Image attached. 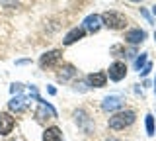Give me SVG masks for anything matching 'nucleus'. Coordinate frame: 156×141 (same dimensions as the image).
I'll return each mask as SVG.
<instances>
[{
    "label": "nucleus",
    "mask_w": 156,
    "mask_h": 141,
    "mask_svg": "<svg viewBox=\"0 0 156 141\" xmlns=\"http://www.w3.org/2000/svg\"><path fill=\"white\" fill-rule=\"evenodd\" d=\"M135 118H136V114L133 110H119L115 114H111V118L107 120V125L113 131H121V129L129 128V125H133Z\"/></svg>",
    "instance_id": "f257e3e1"
},
{
    "label": "nucleus",
    "mask_w": 156,
    "mask_h": 141,
    "mask_svg": "<svg viewBox=\"0 0 156 141\" xmlns=\"http://www.w3.org/2000/svg\"><path fill=\"white\" fill-rule=\"evenodd\" d=\"M101 26H105L107 30H125L127 18H125L121 12L107 10V12L101 14Z\"/></svg>",
    "instance_id": "f03ea898"
},
{
    "label": "nucleus",
    "mask_w": 156,
    "mask_h": 141,
    "mask_svg": "<svg viewBox=\"0 0 156 141\" xmlns=\"http://www.w3.org/2000/svg\"><path fill=\"white\" fill-rule=\"evenodd\" d=\"M123 106H125V96L123 94H109V96H105V98L101 100V110L111 112V114L123 110Z\"/></svg>",
    "instance_id": "7ed1b4c3"
},
{
    "label": "nucleus",
    "mask_w": 156,
    "mask_h": 141,
    "mask_svg": "<svg viewBox=\"0 0 156 141\" xmlns=\"http://www.w3.org/2000/svg\"><path fill=\"white\" fill-rule=\"evenodd\" d=\"M37 102H39V108H37V112H35V120H37V121H43V120H55V118H57V110L53 108L49 102H45L41 96L37 98Z\"/></svg>",
    "instance_id": "20e7f679"
},
{
    "label": "nucleus",
    "mask_w": 156,
    "mask_h": 141,
    "mask_svg": "<svg viewBox=\"0 0 156 141\" xmlns=\"http://www.w3.org/2000/svg\"><path fill=\"white\" fill-rule=\"evenodd\" d=\"M29 102H31V98H29L27 94H16V96H12V98H10L8 108H10V112L22 114V112H26V110H27Z\"/></svg>",
    "instance_id": "39448f33"
},
{
    "label": "nucleus",
    "mask_w": 156,
    "mask_h": 141,
    "mask_svg": "<svg viewBox=\"0 0 156 141\" xmlns=\"http://www.w3.org/2000/svg\"><path fill=\"white\" fill-rule=\"evenodd\" d=\"M125 76H127V65H125V63L123 61L111 63L109 69H107V79L113 80V82H119V80H123Z\"/></svg>",
    "instance_id": "423d86ee"
},
{
    "label": "nucleus",
    "mask_w": 156,
    "mask_h": 141,
    "mask_svg": "<svg viewBox=\"0 0 156 141\" xmlns=\"http://www.w3.org/2000/svg\"><path fill=\"white\" fill-rule=\"evenodd\" d=\"M62 59V51L61 49H51L47 53H43L41 59H39V65L43 67V69H49V67H57L58 63Z\"/></svg>",
    "instance_id": "0eeeda50"
},
{
    "label": "nucleus",
    "mask_w": 156,
    "mask_h": 141,
    "mask_svg": "<svg viewBox=\"0 0 156 141\" xmlns=\"http://www.w3.org/2000/svg\"><path fill=\"white\" fill-rule=\"evenodd\" d=\"M123 39H125V43H129V45L136 47V45H140V43L146 39V32H144V30H140V28H133V30L125 32Z\"/></svg>",
    "instance_id": "6e6552de"
},
{
    "label": "nucleus",
    "mask_w": 156,
    "mask_h": 141,
    "mask_svg": "<svg viewBox=\"0 0 156 141\" xmlns=\"http://www.w3.org/2000/svg\"><path fill=\"white\" fill-rule=\"evenodd\" d=\"M82 30L90 32V33L100 32L101 30V16L100 14H90V16H86L84 22H82Z\"/></svg>",
    "instance_id": "1a4fd4ad"
},
{
    "label": "nucleus",
    "mask_w": 156,
    "mask_h": 141,
    "mask_svg": "<svg viewBox=\"0 0 156 141\" xmlns=\"http://www.w3.org/2000/svg\"><path fill=\"white\" fill-rule=\"evenodd\" d=\"M14 128H16V118L8 112H2L0 114V135H10Z\"/></svg>",
    "instance_id": "9d476101"
},
{
    "label": "nucleus",
    "mask_w": 156,
    "mask_h": 141,
    "mask_svg": "<svg viewBox=\"0 0 156 141\" xmlns=\"http://www.w3.org/2000/svg\"><path fill=\"white\" fill-rule=\"evenodd\" d=\"M88 84H90V88H104L105 82H107V72L104 71H96V72H90V75L86 76Z\"/></svg>",
    "instance_id": "9b49d317"
},
{
    "label": "nucleus",
    "mask_w": 156,
    "mask_h": 141,
    "mask_svg": "<svg viewBox=\"0 0 156 141\" xmlns=\"http://www.w3.org/2000/svg\"><path fill=\"white\" fill-rule=\"evenodd\" d=\"M74 121H76V124L80 125V128L84 129V131H86V133H90L92 128H94V124H92L90 116H88L84 110H76V112H74Z\"/></svg>",
    "instance_id": "f8f14e48"
},
{
    "label": "nucleus",
    "mask_w": 156,
    "mask_h": 141,
    "mask_svg": "<svg viewBox=\"0 0 156 141\" xmlns=\"http://www.w3.org/2000/svg\"><path fill=\"white\" fill-rule=\"evenodd\" d=\"M84 35H86V32L82 30V26H78V28H72V30L68 32L65 37H62V45H72V43H76V41L84 39Z\"/></svg>",
    "instance_id": "ddd939ff"
},
{
    "label": "nucleus",
    "mask_w": 156,
    "mask_h": 141,
    "mask_svg": "<svg viewBox=\"0 0 156 141\" xmlns=\"http://www.w3.org/2000/svg\"><path fill=\"white\" fill-rule=\"evenodd\" d=\"M76 75H78L76 67H74V65H70V63H65V65H62L61 69H58V72H57V79H58V80H62V82H66V80L74 79Z\"/></svg>",
    "instance_id": "4468645a"
},
{
    "label": "nucleus",
    "mask_w": 156,
    "mask_h": 141,
    "mask_svg": "<svg viewBox=\"0 0 156 141\" xmlns=\"http://www.w3.org/2000/svg\"><path fill=\"white\" fill-rule=\"evenodd\" d=\"M43 141H62V131L57 125H51L43 131Z\"/></svg>",
    "instance_id": "2eb2a0df"
},
{
    "label": "nucleus",
    "mask_w": 156,
    "mask_h": 141,
    "mask_svg": "<svg viewBox=\"0 0 156 141\" xmlns=\"http://www.w3.org/2000/svg\"><path fill=\"white\" fill-rule=\"evenodd\" d=\"M146 63H148V53H140V55H136L135 57V71H140Z\"/></svg>",
    "instance_id": "dca6fc26"
},
{
    "label": "nucleus",
    "mask_w": 156,
    "mask_h": 141,
    "mask_svg": "<svg viewBox=\"0 0 156 141\" xmlns=\"http://www.w3.org/2000/svg\"><path fill=\"white\" fill-rule=\"evenodd\" d=\"M144 125H146V135H150V137H152V135H154V116L152 114H146Z\"/></svg>",
    "instance_id": "f3484780"
},
{
    "label": "nucleus",
    "mask_w": 156,
    "mask_h": 141,
    "mask_svg": "<svg viewBox=\"0 0 156 141\" xmlns=\"http://www.w3.org/2000/svg\"><path fill=\"white\" fill-rule=\"evenodd\" d=\"M72 88L78 90V92H88L90 90V84H88V80H74L72 82Z\"/></svg>",
    "instance_id": "a211bd4d"
},
{
    "label": "nucleus",
    "mask_w": 156,
    "mask_h": 141,
    "mask_svg": "<svg viewBox=\"0 0 156 141\" xmlns=\"http://www.w3.org/2000/svg\"><path fill=\"white\" fill-rule=\"evenodd\" d=\"M111 53H113L115 57H127V51H125V47L121 45V43H117V45L111 47Z\"/></svg>",
    "instance_id": "6ab92c4d"
},
{
    "label": "nucleus",
    "mask_w": 156,
    "mask_h": 141,
    "mask_svg": "<svg viewBox=\"0 0 156 141\" xmlns=\"http://www.w3.org/2000/svg\"><path fill=\"white\" fill-rule=\"evenodd\" d=\"M23 88H26V86H23L22 82H12V84H10V92H12V94H22Z\"/></svg>",
    "instance_id": "aec40b11"
},
{
    "label": "nucleus",
    "mask_w": 156,
    "mask_h": 141,
    "mask_svg": "<svg viewBox=\"0 0 156 141\" xmlns=\"http://www.w3.org/2000/svg\"><path fill=\"white\" fill-rule=\"evenodd\" d=\"M150 71H152V63H146L143 69L139 71V75H140V76H148V75H150Z\"/></svg>",
    "instance_id": "412c9836"
},
{
    "label": "nucleus",
    "mask_w": 156,
    "mask_h": 141,
    "mask_svg": "<svg viewBox=\"0 0 156 141\" xmlns=\"http://www.w3.org/2000/svg\"><path fill=\"white\" fill-rule=\"evenodd\" d=\"M140 14H143V16L146 18V20H148V24H154V18H152V14H150L148 10H146V8H140Z\"/></svg>",
    "instance_id": "4be33fe9"
},
{
    "label": "nucleus",
    "mask_w": 156,
    "mask_h": 141,
    "mask_svg": "<svg viewBox=\"0 0 156 141\" xmlns=\"http://www.w3.org/2000/svg\"><path fill=\"white\" fill-rule=\"evenodd\" d=\"M47 92H49L51 96H55V94H57V88H55V86H47Z\"/></svg>",
    "instance_id": "5701e85b"
},
{
    "label": "nucleus",
    "mask_w": 156,
    "mask_h": 141,
    "mask_svg": "<svg viewBox=\"0 0 156 141\" xmlns=\"http://www.w3.org/2000/svg\"><path fill=\"white\" fill-rule=\"evenodd\" d=\"M152 14H154V16H156V4H154V6H152Z\"/></svg>",
    "instance_id": "b1692460"
},
{
    "label": "nucleus",
    "mask_w": 156,
    "mask_h": 141,
    "mask_svg": "<svg viewBox=\"0 0 156 141\" xmlns=\"http://www.w3.org/2000/svg\"><path fill=\"white\" fill-rule=\"evenodd\" d=\"M131 2H143V0H131Z\"/></svg>",
    "instance_id": "393cba45"
},
{
    "label": "nucleus",
    "mask_w": 156,
    "mask_h": 141,
    "mask_svg": "<svg viewBox=\"0 0 156 141\" xmlns=\"http://www.w3.org/2000/svg\"><path fill=\"white\" fill-rule=\"evenodd\" d=\"M107 141H119V139H107Z\"/></svg>",
    "instance_id": "a878e982"
},
{
    "label": "nucleus",
    "mask_w": 156,
    "mask_h": 141,
    "mask_svg": "<svg viewBox=\"0 0 156 141\" xmlns=\"http://www.w3.org/2000/svg\"><path fill=\"white\" fill-rule=\"evenodd\" d=\"M154 88H156V79H154Z\"/></svg>",
    "instance_id": "bb28decb"
},
{
    "label": "nucleus",
    "mask_w": 156,
    "mask_h": 141,
    "mask_svg": "<svg viewBox=\"0 0 156 141\" xmlns=\"http://www.w3.org/2000/svg\"><path fill=\"white\" fill-rule=\"evenodd\" d=\"M154 39H156V32H154Z\"/></svg>",
    "instance_id": "cd10ccee"
},
{
    "label": "nucleus",
    "mask_w": 156,
    "mask_h": 141,
    "mask_svg": "<svg viewBox=\"0 0 156 141\" xmlns=\"http://www.w3.org/2000/svg\"><path fill=\"white\" fill-rule=\"evenodd\" d=\"M154 92H156V88H154Z\"/></svg>",
    "instance_id": "c85d7f7f"
}]
</instances>
